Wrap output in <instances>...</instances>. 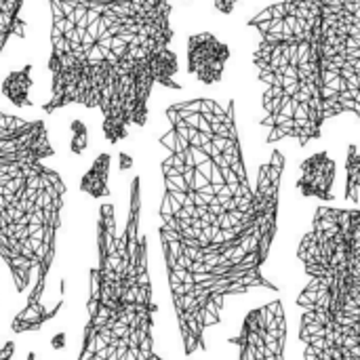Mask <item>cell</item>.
Returning <instances> with one entry per match:
<instances>
[{
	"label": "cell",
	"instance_id": "obj_3",
	"mask_svg": "<svg viewBox=\"0 0 360 360\" xmlns=\"http://www.w3.org/2000/svg\"><path fill=\"white\" fill-rule=\"evenodd\" d=\"M247 25L257 32L253 68L268 143L306 148L329 120H360V0H278Z\"/></svg>",
	"mask_w": 360,
	"mask_h": 360
},
{
	"label": "cell",
	"instance_id": "obj_16",
	"mask_svg": "<svg viewBox=\"0 0 360 360\" xmlns=\"http://www.w3.org/2000/svg\"><path fill=\"white\" fill-rule=\"evenodd\" d=\"M15 354V344L13 342H6L2 348H0V360H11Z\"/></svg>",
	"mask_w": 360,
	"mask_h": 360
},
{
	"label": "cell",
	"instance_id": "obj_1",
	"mask_svg": "<svg viewBox=\"0 0 360 360\" xmlns=\"http://www.w3.org/2000/svg\"><path fill=\"white\" fill-rule=\"evenodd\" d=\"M165 158L158 238L186 356L207 350V331L221 323L230 297L253 289L278 293L266 274L278 230L287 158L270 154L249 181L236 103L211 97L165 110Z\"/></svg>",
	"mask_w": 360,
	"mask_h": 360
},
{
	"label": "cell",
	"instance_id": "obj_4",
	"mask_svg": "<svg viewBox=\"0 0 360 360\" xmlns=\"http://www.w3.org/2000/svg\"><path fill=\"white\" fill-rule=\"evenodd\" d=\"M55 148L44 120H25L0 110V259L17 293H27L13 319V333L40 331L55 319L63 300L42 304L55 262L65 205V181L49 165Z\"/></svg>",
	"mask_w": 360,
	"mask_h": 360
},
{
	"label": "cell",
	"instance_id": "obj_9",
	"mask_svg": "<svg viewBox=\"0 0 360 360\" xmlns=\"http://www.w3.org/2000/svg\"><path fill=\"white\" fill-rule=\"evenodd\" d=\"M335 160L329 156V152L321 150L308 156L300 165V177L295 181L297 190L306 198H319V200H333V184H335Z\"/></svg>",
	"mask_w": 360,
	"mask_h": 360
},
{
	"label": "cell",
	"instance_id": "obj_5",
	"mask_svg": "<svg viewBox=\"0 0 360 360\" xmlns=\"http://www.w3.org/2000/svg\"><path fill=\"white\" fill-rule=\"evenodd\" d=\"M97 264L91 268L86 323L76 360H165L154 346L156 302L148 236L141 232V179L129 188V209L118 226L114 205L97 211Z\"/></svg>",
	"mask_w": 360,
	"mask_h": 360
},
{
	"label": "cell",
	"instance_id": "obj_14",
	"mask_svg": "<svg viewBox=\"0 0 360 360\" xmlns=\"http://www.w3.org/2000/svg\"><path fill=\"white\" fill-rule=\"evenodd\" d=\"M72 131H74V135H72L70 150H72L74 154H82V152L86 150V127H84L82 122L74 120V122H72Z\"/></svg>",
	"mask_w": 360,
	"mask_h": 360
},
{
	"label": "cell",
	"instance_id": "obj_12",
	"mask_svg": "<svg viewBox=\"0 0 360 360\" xmlns=\"http://www.w3.org/2000/svg\"><path fill=\"white\" fill-rule=\"evenodd\" d=\"M110 165H112V156L110 154H99L95 158V162L91 165V169L82 175L80 179V190L86 192L93 198H105L110 196Z\"/></svg>",
	"mask_w": 360,
	"mask_h": 360
},
{
	"label": "cell",
	"instance_id": "obj_11",
	"mask_svg": "<svg viewBox=\"0 0 360 360\" xmlns=\"http://www.w3.org/2000/svg\"><path fill=\"white\" fill-rule=\"evenodd\" d=\"M23 2L25 0H0V53L13 36L25 38L27 23L21 19Z\"/></svg>",
	"mask_w": 360,
	"mask_h": 360
},
{
	"label": "cell",
	"instance_id": "obj_15",
	"mask_svg": "<svg viewBox=\"0 0 360 360\" xmlns=\"http://www.w3.org/2000/svg\"><path fill=\"white\" fill-rule=\"evenodd\" d=\"M186 2H190V0H186ZM236 4H238V0H213V6H215L221 15H230V13L236 8Z\"/></svg>",
	"mask_w": 360,
	"mask_h": 360
},
{
	"label": "cell",
	"instance_id": "obj_13",
	"mask_svg": "<svg viewBox=\"0 0 360 360\" xmlns=\"http://www.w3.org/2000/svg\"><path fill=\"white\" fill-rule=\"evenodd\" d=\"M344 198L350 202L360 200V150L356 143H350L346 150V192Z\"/></svg>",
	"mask_w": 360,
	"mask_h": 360
},
{
	"label": "cell",
	"instance_id": "obj_6",
	"mask_svg": "<svg viewBox=\"0 0 360 360\" xmlns=\"http://www.w3.org/2000/svg\"><path fill=\"white\" fill-rule=\"evenodd\" d=\"M297 259L304 360H360V209L319 207Z\"/></svg>",
	"mask_w": 360,
	"mask_h": 360
},
{
	"label": "cell",
	"instance_id": "obj_7",
	"mask_svg": "<svg viewBox=\"0 0 360 360\" xmlns=\"http://www.w3.org/2000/svg\"><path fill=\"white\" fill-rule=\"evenodd\" d=\"M228 342L238 348V360H285L287 312L283 300H272L247 312L238 335Z\"/></svg>",
	"mask_w": 360,
	"mask_h": 360
},
{
	"label": "cell",
	"instance_id": "obj_17",
	"mask_svg": "<svg viewBox=\"0 0 360 360\" xmlns=\"http://www.w3.org/2000/svg\"><path fill=\"white\" fill-rule=\"evenodd\" d=\"M120 158H122V167L120 169H129L131 167V158L127 154H120Z\"/></svg>",
	"mask_w": 360,
	"mask_h": 360
},
{
	"label": "cell",
	"instance_id": "obj_2",
	"mask_svg": "<svg viewBox=\"0 0 360 360\" xmlns=\"http://www.w3.org/2000/svg\"><path fill=\"white\" fill-rule=\"evenodd\" d=\"M51 11V93L55 114L80 105L101 114V133L118 146L150 116L156 86L181 91L169 0H46Z\"/></svg>",
	"mask_w": 360,
	"mask_h": 360
},
{
	"label": "cell",
	"instance_id": "obj_18",
	"mask_svg": "<svg viewBox=\"0 0 360 360\" xmlns=\"http://www.w3.org/2000/svg\"><path fill=\"white\" fill-rule=\"evenodd\" d=\"M27 360H36V354H34V352H30V354H27Z\"/></svg>",
	"mask_w": 360,
	"mask_h": 360
},
{
	"label": "cell",
	"instance_id": "obj_8",
	"mask_svg": "<svg viewBox=\"0 0 360 360\" xmlns=\"http://www.w3.org/2000/svg\"><path fill=\"white\" fill-rule=\"evenodd\" d=\"M188 74L202 84H217L224 78L230 46L211 32H196L188 38Z\"/></svg>",
	"mask_w": 360,
	"mask_h": 360
},
{
	"label": "cell",
	"instance_id": "obj_10",
	"mask_svg": "<svg viewBox=\"0 0 360 360\" xmlns=\"http://www.w3.org/2000/svg\"><path fill=\"white\" fill-rule=\"evenodd\" d=\"M32 63H25L21 70H15L11 72L4 80H2V95L17 108H30L32 101H30V89L34 84L32 80Z\"/></svg>",
	"mask_w": 360,
	"mask_h": 360
}]
</instances>
